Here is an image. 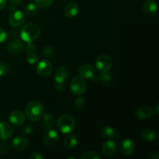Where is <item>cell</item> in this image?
I'll return each instance as SVG.
<instances>
[{
	"mask_svg": "<svg viewBox=\"0 0 159 159\" xmlns=\"http://www.w3.org/2000/svg\"><path fill=\"white\" fill-rule=\"evenodd\" d=\"M26 116L30 120L37 122L42 119L45 113V107L38 101H31L25 108Z\"/></svg>",
	"mask_w": 159,
	"mask_h": 159,
	"instance_id": "cell-1",
	"label": "cell"
},
{
	"mask_svg": "<svg viewBox=\"0 0 159 159\" xmlns=\"http://www.w3.org/2000/svg\"><path fill=\"white\" fill-rule=\"evenodd\" d=\"M40 34V28L37 24L28 23L22 27L20 35L22 40L26 43H33Z\"/></svg>",
	"mask_w": 159,
	"mask_h": 159,
	"instance_id": "cell-2",
	"label": "cell"
},
{
	"mask_svg": "<svg viewBox=\"0 0 159 159\" xmlns=\"http://www.w3.org/2000/svg\"><path fill=\"white\" fill-rule=\"evenodd\" d=\"M75 120L71 115L68 113L62 114L57 120V127L63 134H69L75 128Z\"/></svg>",
	"mask_w": 159,
	"mask_h": 159,
	"instance_id": "cell-3",
	"label": "cell"
},
{
	"mask_svg": "<svg viewBox=\"0 0 159 159\" xmlns=\"http://www.w3.org/2000/svg\"><path fill=\"white\" fill-rule=\"evenodd\" d=\"M70 89L71 93L77 96H82L86 90V83L85 79L80 75H75L71 80L70 84Z\"/></svg>",
	"mask_w": 159,
	"mask_h": 159,
	"instance_id": "cell-4",
	"label": "cell"
},
{
	"mask_svg": "<svg viewBox=\"0 0 159 159\" xmlns=\"http://www.w3.org/2000/svg\"><path fill=\"white\" fill-rule=\"evenodd\" d=\"M59 141V136L57 132L54 129L46 131V134L43 138V144L44 147L48 149H52L57 144Z\"/></svg>",
	"mask_w": 159,
	"mask_h": 159,
	"instance_id": "cell-5",
	"label": "cell"
},
{
	"mask_svg": "<svg viewBox=\"0 0 159 159\" xmlns=\"http://www.w3.org/2000/svg\"><path fill=\"white\" fill-rule=\"evenodd\" d=\"M112 66V59L110 56L102 54L99 56L96 61V67L99 72L109 71Z\"/></svg>",
	"mask_w": 159,
	"mask_h": 159,
	"instance_id": "cell-6",
	"label": "cell"
},
{
	"mask_svg": "<svg viewBox=\"0 0 159 159\" xmlns=\"http://www.w3.org/2000/svg\"><path fill=\"white\" fill-rule=\"evenodd\" d=\"M24 15L23 12L19 9H13L11 11L9 17V23L12 27L17 28L20 27L24 23Z\"/></svg>",
	"mask_w": 159,
	"mask_h": 159,
	"instance_id": "cell-7",
	"label": "cell"
},
{
	"mask_svg": "<svg viewBox=\"0 0 159 159\" xmlns=\"http://www.w3.org/2000/svg\"><path fill=\"white\" fill-rule=\"evenodd\" d=\"M36 70H37V72L39 75L46 78L51 75V73H52L53 66L49 61L43 59V60L39 61Z\"/></svg>",
	"mask_w": 159,
	"mask_h": 159,
	"instance_id": "cell-8",
	"label": "cell"
},
{
	"mask_svg": "<svg viewBox=\"0 0 159 159\" xmlns=\"http://www.w3.org/2000/svg\"><path fill=\"white\" fill-rule=\"evenodd\" d=\"M70 76V71L67 67L60 66L54 73L55 84H65Z\"/></svg>",
	"mask_w": 159,
	"mask_h": 159,
	"instance_id": "cell-9",
	"label": "cell"
},
{
	"mask_svg": "<svg viewBox=\"0 0 159 159\" xmlns=\"http://www.w3.org/2000/svg\"><path fill=\"white\" fill-rule=\"evenodd\" d=\"M79 75L85 79H96V69L90 64H83L79 68Z\"/></svg>",
	"mask_w": 159,
	"mask_h": 159,
	"instance_id": "cell-10",
	"label": "cell"
},
{
	"mask_svg": "<svg viewBox=\"0 0 159 159\" xmlns=\"http://www.w3.org/2000/svg\"><path fill=\"white\" fill-rule=\"evenodd\" d=\"M135 148H136V146H135L134 141L130 138L124 139L121 142L120 147L121 153L126 156H130L133 155L135 152Z\"/></svg>",
	"mask_w": 159,
	"mask_h": 159,
	"instance_id": "cell-11",
	"label": "cell"
},
{
	"mask_svg": "<svg viewBox=\"0 0 159 159\" xmlns=\"http://www.w3.org/2000/svg\"><path fill=\"white\" fill-rule=\"evenodd\" d=\"M13 133V127L9 123L0 121V139L2 141H7L12 138Z\"/></svg>",
	"mask_w": 159,
	"mask_h": 159,
	"instance_id": "cell-12",
	"label": "cell"
},
{
	"mask_svg": "<svg viewBox=\"0 0 159 159\" xmlns=\"http://www.w3.org/2000/svg\"><path fill=\"white\" fill-rule=\"evenodd\" d=\"M155 113V110L148 106H141L135 110V116L140 120H147L152 117Z\"/></svg>",
	"mask_w": 159,
	"mask_h": 159,
	"instance_id": "cell-13",
	"label": "cell"
},
{
	"mask_svg": "<svg viewBox=\"0 0 159 159\" xmlns=\"http://www.w3.org/2000/svg\"><path fill=\"white\" fill-rule=\"evenodd\" d=\"M9 122L16 126H20L25 122V115L22 111L15 110L9 113Z\"/></svg>",
	"mask_w": 159,
	"mask_h": 159,
	"instance_id": "cell-14",
	"label": "cell"
},
{
	"mask_svg": "<svg viewBox=\"0 0 159 159\" xmlns=\"http://www.w3.org/2000/svg\"><path fill=\"white\" fill-rule=\"evenodd\" d=\"M102 152L106 157H112L116 152V144L112 140H107L102 144Z\"/></svg>",
	"mask_w": 159,
	"mask_h": 159,
	"instance_id": "cell-15",
	"label": "cell"
},
{
	"mask_svg": "<svg viewBox=\"0 0 159 159\" xmlns=\"http://www.w3.org/2000/svg\"><path fill=\"white\" fill-rule=\"evenodd\" d=\"M23 43L20 40L18 39H15V40H11L8 44L7 50L10 54L16 55V54H19L23 50Z\"/></svg>",
	"mask_w": 159,
	"mask_h": 159,
	"instance_id": "cell-16",
	"label": "cell"
},
{
	"mask_svg": "<svg viewBox=\"0 0 159 159\" xmlns=\"http://www.w3.org/2000/svg\"><path fill=\"white\" fill-rule=\"evenodd\" d=\"M12 148L16 151H23L25 149L27 148L28 145H29V142H28L27 139L23 137H16L14 138L12 141Z\"/></svg>",
	"mask_w": 159,
	"mask_h": 159,
	"instance_id": "cell-17",
	"label": "cell"
},
{
	"mask_svg": "<svg viewBox=\"0 0 159 159\" xmlns=\"http://www.w3.org/2000/svg\"><path fill=\"white\" fill-rule=\"evenodd\" d=\"M79 6L76 2H71L68 3L65 7V15L68 18H74L79 14Z\"/></svg>",
	"mask_w": 159,
	"mask_h": 159,
	"instance_id": "cell-18",
	"label": "cell"
},
{
	"mask_svg": "<svg viewBox=\"0 0 159 159\" xmlns=\"http://www.w3.org/2000/svg\"><path fill=\"white\" fill-rule=\"evenodd\" d=\"M143 10L145 15L152 16L156 13L158 10V6L157 3L154 0H147L144 2V6H143Z\"/></svg>",
	"mask_w": 159,
	"mask_h": 159,
	"instance_id": "cell-19",
	"label": "cell"
},
{
	"mask_svg": "<svg viewBox=\"0 0 159 159\" xmlns=\"http://www.w3.org/2000/svg\"><path fill=\"white\" fill-rule=\"evenodd\" d=\"M42 119H43L42 127H43V129L44 131H48V130L53 128V125H54V116L52 113H44Z\"/></svg>",
	"mask_w": 159,
	"mask_h": 159,
	"instance_id": "cell-20",
	"label": "cell"
},
{
	"mask_svg": "<svg viewBox=\"0 0 159 159\" xmlns=\"http://www.w3.org/2000/svg\"><path fill=\"white\" fill-rule=\"evenodd\" d=\"M79 144V141L76 136L72 134H69L65 138L64 141V145L68 149H73L76 147Z\"/></svg>",
	"mask_w": 159,
	"mask_h": 159,
	"instance_id": "cell-21",
	"label": "cell"
},
{
	"mask_svg": "<svg viewBox=\"0 0 159 159\" xmlns=\"http://www.w3.org/2000/svg\"><path fill=\"white\" fill-rule=\"evenodd\" d=\"M141 138L146 142H152L155 140V132L152 129H144L141 132Z\"/></svg>",
	"mask_w": 159,
	"mask_h": 159,
	"instance_id": "cell-22",
	"label": "cell"
},
{
	"mask_svg": "<svg viewBox=\"0 0 159 159\" xmlns=\"http://www.w3.org/2000/svg\"><path fill=\"white\" fill-rule=\"evenodd\" d=\"M115 134H116V131L113 129V127H110V126L104 127L101 130V136L106 140H110L113 138L115 136Z\"/></svg>",
	"mask_w": 159,
	"mask_h": 159,
	"instance_id": "cell-23",
	"label": "cell"
},
{
	"mask_svg": "<svg viewBox=\"0 0 159 159\" xmlns=\"http://www.w3.org/2000/svg\"><path fill=\"white\" fill-rule=\"evenodd\" d=\"M99 80L104 86H110L113 83V79L111 75L108 71H105V72H101Z\"/></svg>",
	"mask_w": 159,
	"mask_h": 159,
	"instance_id": "cell-24",
	"label": "cell"
},
{
	"mask_svg": "<svg viewBox=\"0 0 159 159\" xmlns=\"http://www.w3.org/2000/svg\"><path fill=\"white\" fill-rule=\"evenodd\" d=\"M25 12H26V15H27L28 16H34L36 15L37 12V5L34 2L28 3L26 6V7H25Z\"/></svg>",
	"mask_w": 159,
	"mask_h": 159,
	"instance_id": "cell-25",
	"label": "cell"
},
{
	"mask_svg": "<svg viewBox=\"0 0 159 159\" xmlns=\"http://www.w3.org/2000/svg\"><path fill=\"white\" fill-rule=\"evenodd\" d=\"M81 159H100L101 157L97 152L93 151H87L83 152L80 156Z\"/></svg>",
	"mask_w": 159,
	"mask_h": 159,
	"instance_id": "cell-26",
	"label": "cell"
},
{
	"mask_svg": "<svg viewBox=\"0 0 159 159\" xmlns=\"http://www.w3.org/2000/svg\"><path fill=\"white\" fill-rule=\"evenodd\" d=\"M34 1L37 7L41 8V9H46L52 5L54 0H34Z\"/></svg>",
	"mask_w": 159,
	"mask_h": 159,
	"instance_id": "cell-27",
	"label": "cell"
},
{
	"mask_svg": "<svg viewBox=\"0 0 159 159\" xmlns=\"http://www.w3.org/2000/svg\"><path fill=\"white\" fill-rule=\"evenodd\" d=\"M54 54V47L46 46L42 51V55L45 57H51Z\"/></svg>",
	"mask_w": 159,
	"mask_h": 159,
	"instance_id": "cell-28",
	"label": "cell"
},
{
	"mask_svg": "<svg viewBox=\"0 0 159 159\" xmlns=\"http://www.w3.org/2000/svg\"><path fill=\"white\" fill-rule=\"evenodd\" d=\"M85 105V98L82 97V96H80L78 99H76V100L75 101L74 107L76 110H82Z\"/></svg>",
	"mask_w": 159,
	"mask_h": 159,
	"instance_id": "cell-29",
	"label": "cell"
},
{
	"mask_svg": "<svg viewBox=\"0 0 159 159\" xmlns=\"http://www.w3.org/2000/svg\"><path fill=\"white\" fill-rule=\"evenodd\" d=\"M39 60V57L36 53H31V54H26V61L30 65H34L37 63Z\"/></svg>",
	"mask_w": 159,
	"mask_h": 159,
	"instance_id": "cell-30",
	"label": "cell"
},
{
	"mask_svg": "<svg viewBox=\"0 0 159 159\" xmlns=\"http://www.w3.org/2000/svg\"><path fill=\"white\" fill-rule=\"evenodd\" d=\"M9 71V68L4 62H0V77L6 75Z\"/></svg>",
	"mask_w": 159,
	"mask_h": 159,
	"instance_id": "cell-31",
	"label": "cell"
},
{
	"mask_svg": "<svg viewBox=\"0 0 159 159\" xmlns=\"http://www.w3.org/2000/svg\"><path fill=\"white\" fill-rule=\"evenodd\" d=\"M33 128L34 127H33L32 124H28L23 127L22 132H23V134L24 135H30L33 132Z\"/></svg>",
	"mask_w": 159,
	"mask_h": 159,
	"instance_id": "cell-32",
	"label": "cell"
},
{
	"mask_svg": "<svg viewBox=\"0 0 159 159\" xmlns=\"http://www.w3.org/2000/svg\"><path fill=\"white\" fill-rule=\"evenodd\" d=\"M37 48L36 46L33 43H28V45L26 48V54H31V53H36Z\"/></svg>",
	"mask_w": 159,
	"mask_h": 159,
	"instance_id": "cell-33",
	"label": "cell"
},
{
	"mask_svg": "<svg viewBox=\"0 0 159 159\" xmlns=\"http://www.w3.org/2000/svg\"><path fill=\"white\" fill-rule=\"evenodd\" d=\"M9 150V147L6 143H2L0 144V154L1 155H6Z\"/></svg>",
	"mask_w": 159,
	"mask_h": 159,
	"instance_id": "cell-34",
	"label": "cell"
},
{
	"mask_svg": "<svg viewBox=\"0 0 159 159\" xmlns=\"http://www.w3.org/2000/svg\"><path fill=\"white\" fill-rule=\"evenodd\" d=\"M6 38H7V34L2 28L0 27V43L6 41Z\"/></svg>",
	"mask_w": 159,
	"mask_h": 159,
	"instance_id": "cell-35",
	"label": "cell"
},
{
	"mask_svg": "<svg viewBox=\"0 0 159 159\" xmlns=\"http://www.w3.org/2000/svg\"><path fill=\"white\" fill-rule=\"evenodd\" d=\"M30 159H43V156L40 152H34L29 157Z\"/></svg>",
	"mask_w": 159,
	"mask_h": 159,
	"instance_id": "cell-36",
	"label": "cell"
},
{
	"mask_svg": "<svg viewBox=\"0 0 159 159\" xmlns=\"http://www.w3.org/2000/svg\"><path fill=\"white\" fill-rule=\"evenodd\" d=\"M148 158L150 159H158L159 155L158 152H153V153H151V155H148Z\"/></svg>",
	"mask_w": 159,
	"mask_h": 159,
	"instance_id": "cell-37",
	"label": "cell"
},
{
	"mask_svg": "<svg viewBox=\"0 0 159 159\" xmlns=\"http://www.w3.org/2000/svg\"><path fill=\"white\" fill-rule=\"evenodd\" d=\"M7 4V0H0V11L2 10Z\"/></svg>",
	"mask_w": 159,
	"mask_h": 159,
	"instance_id": "cell-38",
	"label": "cell"
},
{
	"mask_svg": "<svg viewBox=\"0 0 159 159\" xmlns=\"http://www.w3.org/2000/svg\"><path fill=\"white\" fill-rule=\"evenodd\" d=\"M9 1L10 2L11 4L14 5V6H16V5H19L22 2V0H9Z\"/></svg>",
	"mask_w": 159,
	"mask_h": 159,
	"instance_id": "cell-39",
	"label": "cell"
}]
</instances>
